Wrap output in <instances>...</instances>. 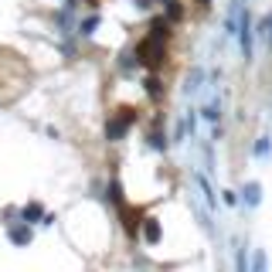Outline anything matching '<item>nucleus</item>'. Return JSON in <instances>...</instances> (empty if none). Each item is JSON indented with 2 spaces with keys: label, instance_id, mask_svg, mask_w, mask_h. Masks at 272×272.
<instances>
[{
  "label": "nucleus",
  "instance_id": "1",
  "mask_svg": "<svg viewBox=\"0 0 272 272\" xmlns=\"http://www.w3.org/2000/svg\"><path fill=\"white\" fill-rule=\"evenodd\" d=\"M167 38H170L167 21L150 24V34L140 41V48H136V55H140V61H143L147 68H157L160 61H163V55H167Z\"/></svg>",
  "mask_w": 272,
  "mask_h": 272
},
{
  "label": "nucleus",
  "instance_id": "2",
  "mask_svg": "<svg viewBox=\"0 0 272 272\" xmlns=\"http://www.w3.org/2000/svg\"><path fill=\"white\" fill-rule=\"evenodd\" d=\"M133 119H136L133 109H119V116H113V119H109V126H106V136H109V140H119V136L133 126Z\"/></svg>",
  "mask_w": 272,
  "mask_h": 272
},
{
  "label": "nucleus",
  "instance_id": "3",
  "mask_svg": "<svg viewBox=\"0 0 272 272\" xmlns=\"http://www.w3.org/2000/svg\"><path fill=\"white\" fill-rule=\"evenodd\" d=\"M143 225H147V242H157L160 238V225L153 221V218H143Z\"/></svg>",
  "mask_w": 272,
  "mask_h": 272
},
{
  "label": "nucleus",
  "instance_id": "4",
  "mask_svg": "<svg viewBox=\"0 0 272 272\" xmlns=\"http://www.w3.org/2000/svg\"><path fill=\"white\" fill-rule=\"evenodd\" d=\"M245 201H249V204H259V187H255V184L245 187Z\"/></svg>",
  "mask_w": 272,
  "mask_h": 272
},
{
  "label": "nucleus",
  "instance_id": "5",
  "mask_svg": "<svg viewBox=\"0 0 272 272\" xmlns=\"http://www.w3.org/2000/svg\"><path fill=\"white\" fill-rule=\"evenodd\" d=\"M41 215V208H38V204H31V208H27V211H24V218H27V221H34V218Z\"/></svg>",
  "mask_w": 272,
  "mask_h": 272
},
{
  "label": "nucleus",
  "instance_id": "6",
  "mask_svg": "<svg viewBox=\"0 0 272 272\" xmlns=\"http://www.w3.org/2000/svg\"><path fill=\"white\" fill-rule=\"evenodd\" d=\"M262 31L269 34V41H272V17H269V21H265V24H262Z\"/></svg>",
  "mask_w": 272,
  "mask_h": 272
},
{
  "label": "nucleus",
  "instance_id": "7",
  "mask_svg": "<svg viewBox=\"0 0 272 272\" xmlns=\"http://www.w3.org/2000/svg\"><path fill=\"white\" fill-rule=\"evenodd\" d=\"M85 4H92V7H95V4H99V0H85Z\"/></svg>",
  "mask_w": 272,
  "mask_h": 272
}]
</instances>
